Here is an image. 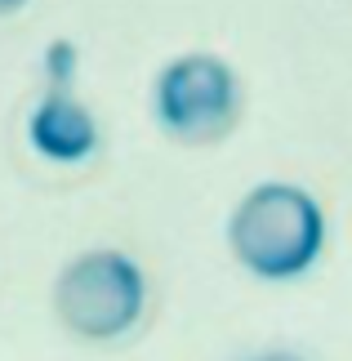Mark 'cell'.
I'll use <instances>...</instances> for the list:
<instances>
[{"instance_id": "1", "label": "cell", "mask_w": 352, "mask_h": 361, "mask_svg": "<svg viewBox=\"0 0 352 361\" xmlns=\"http://www.w3.org/2000/svg\"><path fill=\"white\" fill-rule=\"evenodd\" d=\"M228 245L263 281H290L326 250V214L299 183H255L228 219Z\"/></svg>"}, {"instance_id": "2", "label": "cell", "mask_w": 352, "mask_h": 361, "mask_svg": "<svg viewBox=\"0 0 352 361\" xmlns=\"http://www.w3.org/2000/svg\"><path fill=\"white\" fill-rule=\"evenodd\" d=\"M147 303L143 268L125 250H85L59 272L54 308L63 326L80 339H116L125 335Z\"/></svg>"}, {"instance_id": "3", "label": "cell", "mask_w": 352, "mask_h": 361, "mask_svg": "<svg viewBox=\"0 0 352 361\" xmlns=\"http://www.w3.org/2000/svg\"><path fill=\"white\" fill-rule=\"evenodd\" d=\"M152 112H157L161 130L188 138V143L223 138L241 112L236 72L219 54H178L174 63L161 67L157 85H152Z\"/></svg>"}, {"instance_id": "4", "label": "cell", "mask_w": 352, "mask_h": 361, "mask_svg": "<svg viewBox=\"0 0 352 361\" xmlns=\"http://www.w3.org/2000/svg\"><path fill=\"white\" fill-rule=\"evenodd\" d=\"M27 138H32V147L40 157L67 165V161H85L98 147V125H94L85 103H76L63 90H54L36 103L32 121H27Z\"/></svg>"}, {"instance_id": "5", "label": "cell", "mask_w": 352, "mask_h": 361, "mask_svg": "<svg viewBox=\"0 0 352 361\" xmlns=\"http://www.w3.org/2000/svg\"><path fill=\"white\" fill-rule=\"evenodd\" d=\"M72 72H76V45L59 36V40L45 49V76L54 80V90H63L67 80H72Z\"/></svg>"}, {"instance_id": "6", "label": "cell", "mask_w": 352, "mask_h": 361, "mask_svg": "<svg viewBox=\"0 0 352 361\" xmlns=\"http://www.w3.org/2000/svg\"><path fill=\"white\" fill-rule=\"evenodd\" d=\"M250 361H303V357H294V353H259V357H250Z\"/></svg>"}, {"instance_id": "7", "label": "cell", "mask_w": 352, "mask_h": 361, "mask_svg": "<svg viewBox=\"0 0 352 361\" xmlns=\"http://www.w3.org/2000/svg\"><path fill=\"white\" fill-rule=\"evenodd\" d=\"M27 0H0V13H13V9H23Z\"/></svg>"}]
</instances>
